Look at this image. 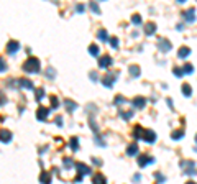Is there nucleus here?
<instances>
[{"label": "nucleus", "instance_id": "f257e3e1", "mask_svg": "<svg viewBox=\"0 0 197 184\" xmlns=\"http://www.w3.org/2000/svg\"><path fill=\"white\" fill-rule=\"evenodd\" d=\"M23 71L25 72H33V74L39 72V61L36 58H28L25 63H23Z\"/></svg>", "mask_w": 197, "mask_h": 184}, {"label": "nucleus", "instance_id": "f03ea898", "mask_svg": "<svg viewBox=\"0 0 197 184\" xmlns=\"http://www.w3.org/2000/svg\"><path fill=\"white\" fill-rule=\"evenodd\" d=\"M151 163H155V158H153V156H148V154H141V156H138V165L141 168L151 165Z\"/></svg>", "mask_w": 197, "mask_h": 184}, {"label": "nucleus", "instance_id": "7ed1b4c3", "mask_svg": "<svg viewBox=\"0 0 197 184\" xmlns=\"http://www.w3.org/2000/svg\"><path fill=\"white\" fill-rule=\"evenodd\" d=\"M141 140H144L146 143H155L156 141V133L153 132V130H146V132L143 133V138Z\"/></svg>", "mask_w": 197, "mask_h": 184}, {"label": "nucleus", "instance_id": "20e7f679", "mask_svg": "<svg viewBox=\"0 0 197 184\" xmlns=\"http://www.w3.org/2000/svg\"><path fill=\"white\" fill-rule=\"evenodd\" d=\"M110 64H112V58H110V56H107V54L102 56V58L99 59V68H102V69H107Z\"/></svg>", "mask_w": 197, "mask_h": 184}, {"label": "nucleus", "instance_id": "39448f33", "mask_svg": "<svg viewBox=\"0 0 197 184\" xmlns=\"http://www.w3.org/2000/svg\"><path fill=\"white\" fill-rule=\"evenodd\" d=\"M76 168H77V171H79V174L84 176V174H90V168L89 166H86L84 163H76ZM79 176V178H81Z\"/></svg>", "mask_w": 197, "mask_h": 184}, {"label": "nucleus", "instance_id": "423d86ee", "mask_svg": "<svg viewBox=\"0 0 197 184\" xmlns=\"http://www.w3.org/2000/svg\"><path fill=\"white\" fill-rule=\"evenodd\" d=\"M158 48H159V51L168 53V51H169L172 46H171V43L168 41V40H159V41H158Z\"/></svg>", "mask_w": 197, "mask_h": 184}, {"label": "nucleus", "instance_id": "0eeeda50", "mask_svg": "<svg viewBox=\"0 0 197 184\" xmlns=\"http://www.w3.org/2000/svg\"><path fill=\"white\" fill-rule=\"evenodd\" d=\"M48 115H49V109H46V107H39L38 112H36V117H38V120H46Z\"/></svg>", "mask_w": 197, "mask_h": 184}, {"label": "nucleus", "instance_id": "6e6552de", "mask_svg": "<svg viewBox=\"0 0 197 184\" xmlns=\"http://www.w3.org/2000/svg\"><path fill=\"white\" fill-rule=\"evenodd\" d=\"M114 82H115V74H110V72H108V74L104 77V85H105V87H112Z\"/></svg>", "mask_w": 197, "mask_h": 184}, {"label": "nucleus", "instance_id": "1a4fd4ad", "mask_svg": "<svg viewBox=\"0 0 197 184\" xmlns=\"http://www.w3.org/2000/svg\"><path fill=\"white\" fill-rule=\"evenodd\" d=\"M17 84L20 85V87H25V89H31V91H33V82H31V81H28V79H18L17 81Z\"/></svg>", "mask_w": 197, "mask_h": 184}, {"label": "nucleus", "instance_id": "9d476101", "mask_svg": "<svg viewBox=\"0 0 197 184\" xmlns=\"http://www.w3.org/2000/svg\"><path fill=\"white\" fill-rule=\"evenodd\" d=\"M18 50H20V44H18L17 41H10L8 46H7V51H8L10 54H15V53H17Z\"/></svg>", "mask_w": 197, "mask_h": 184}, {"label": "nucleus", "instance_id": "9b49d317", "mask_svg": "<svg viewBox=\"0 0 197 184\" xmlns=\"http://www.w3.org/2000/svg\"><path fill=\"white\" fill-rule=\"evenodd\" d=\"M92 182L94 184H107V179H105V176L104 174H95L94 178H92Z\"/></svg>", "mask_w": 197, "mask_h": 184}, {"label": "nucleus", "instance_id": "f8f14e48", "mask_svg": "<svg viewBox=\"0 0 197 184\" xmlns=\"http://www.w3.org/2000/svg\"><path fill=\"white\" fill-rule=\"evenodd\" d=\"M0 140H2L3 143H8L12 140V133L8 132V130H2V132H0Z\"/></svg>", "mask_w": 197, "mask_h": 184}, {"label": "nucleus", "instance_id": "ddd939ff", "mask_svg": "<svg viewBox=\"0 0 197 184\" xmlns=\"http://www.w3.org/2000/svg\"><path fill=\"white\" fill-rule=\"evenodd\" d=\"M144 104H146V99H144V97H135L133 99V105L138 107V109H143Z\"/></svg>", "mask_w": 197, "mask_h": 184}, {"label": "nucleus", "instance_id": "4468645a", "mask_svg": "<svg viewBox=\"0 0 197 184\" xmlns=\"http://www.w3.org/2000/svg\"><path fill=\"white\" fill-rule=\"evenodd\" d=\"M155 31H156V25H155V23H146V26H144V33L150 36V35H155Z\"/></svg>", "mask_w": 197, "mask_h": 184}, {"label": "nucleus", "instance_id": "2eb2a0df", "mask_svg": "<svg viewBox=\"0 0 197 184\" xmlns=\"http://www.w3.org/2000/svg\"><path fill=\"white\" fill-rule=\"evenodd\" d=\"M189 54H191V48H187V46H182V48L178 51V56H179V58H187Z\"/></svg>", "mask_w": 197, "mask_h": 184}, {"label": "nucleus", "instance_id": "dca6fc26", "mask_svg": "<svg viewBox=\"0 0 197 184\" xmlns=\"http://www.w3.org/2000/svg\"><path fill=\"white\" fill-rule=\"evenodd\" d=\"M143 133H144V130L141 128V127H135V130H133V137H135V138L141 140V138H143Z\"/></svg>", "mask_w": 197, "mask_h": 184}, {"label": "nucleus", "instance_id": "f3484780", "mask_svg": "<svg viewBox=\"0 0 197 184\" xmlns=\"http://www.w3.org/2000/svg\"><path fill=\"white\" fill-rule=\"evenodd\" d=\"M194 13H195V10H194V9L187 10L186 13H184V17H186V20H187V22H194V20H195V17H194Z\"/></svg>", "mask_w": 197, "mask_h": 184}, {"label": "nucleus", "instance_id": "a211bd4d", "mask_svg": "<svg viewBox=\"0 0 197 184\" xmlns=\"http://www.w3.org/2000/svg\"><path fill=\"white\" fill-rule=\"evenodd\" d=\"M136 153H138V146L136 145H130L127 148V154H130V156H133V154H136Z\"/></svg>", "mask_w": 197, "mask_h": 184}, {"label": "nucleus", "instance_id": "6ab92c4d", "mask_svg": "<svg viewBox=\"0 0 197 184\" xmlns=\"http://www.w3.org/2000/svg\"><path fill=\"white\" fill-rule=\"evenodd\" d=\"M64 104L67 105V110H69V112H72V110H76V107H77V104H76V102H72V100H69V99H66V100H64Z\"/></svg>", "mask_w": 197, "mask_h": 184}, {"label": "nucleus", "instance_id": "aec40b11", "mask_svg": "<svg viewBox=\"0 0 197 184\" xmlns=\"http://www.w3.org/2000/svg\"><path fill=\"white\" fill-rule=\"evenodd\" d=\"M39 181H41L43 184H49L51 178H49V173H43L41 176H39Z\"/></svg>", "mask_w": 197, "mask_h": 184}, {"label": "nucleus", "instance_id": "412c9836", "mask_svg": "<svg viewBox=\"0 0 197 184\" xmlns=\"http://www.w3.org/2000/svg\"><path fill=\"white\" fill-rule=\"evenodd\" d=\"M182 94H184L186 97H189V95L192 94V87H191L189 84H184V85H182Z\"/></svg>", "mask_w": 197, "mask_h": 184}, {"label": "nucleus", "instance_id": "4be33fe9", "mask_svg": "<svg viewBox=\"0 0 197 184\" xmlns=\"http://www.w3.org/2000/svg\"><path fill=\"white\" fill-rule=\"evenodd\" d=\"M186 72V74H192L194 72V66L192 64H184V69H182V74Z\"/></svg>", "mask_w": 197, "mask_h": 184}, {"label": "nucleus", "instance_id": "5701e85b", "mask_svg": "<svg viewBox=\"0 0 197 184\" xmlns=\"http://www.w3.org/2000/svg\"><path fill=\"white\" fill-rule=\"evenodd\" d=\"M130 74L133 77H138L140 76V68L138 66H130Z\"/></svg>", "mask_w": 197, "mask_h": 184}, {"label": "nucleus", "instance_id": "b1692460", "mask_svg": "<svg viewBox=\"0 0 197 184\" xmlns=\"http://www.w3.org/2000/svg\"><path fill=\"white\" fill-rule=\"evenodd\" d=\"M89 53L92 56H99V46H95V44H92V46L89 48Z\"/></svg>", "mask_w": 197, "mask_h": 184}, {"label": "nucleus", "instance_id": "393cba45", "mask_svg": "<svg viewBox=\"0 0 197 184\" xmlns=\"http://www.w3.org/2000/svg\"><path fill=\"white\" fill-rule=\"evenodd\" d=\"M99 38L102 40V41H107V38H108L107 31H105V30H100V31H99Z\"/></svg>", "mask_w": 197, "mask_h": 184}, {"label": "nucleus", "instance_id": "a878e982", "mask_svg": "<svg viewBox=\"0 0 197 184\" xmlns=\"http://www.w3.org/2000/svg\"><path fill=\"white\" fill-rule=\"evenodd\" d=\"M131 22H133L135 25H141V17H140V15H133V17H131Z\"/></svg>", "mask_w": 197, "mask_h": 184}, {"label": "nucleus", "instance_id": "bb28decb", "mask_svg": "<svg viewBox=\"0 0 197 184\" xmlns=\"http://www.w3.org/2000/svg\"><path fill=\"white\" fill-rule=\"evenodd\" d=\"M172 137V140H179V138H182V130H179V132H174L171 135Z\"/></svg>", "mask_w": 197, "mask_h": 184}, {"label": "nucleus", "instance_id": "cd10ccee", "mask_svg": "<svg viewBox=\"0 0 197 184\" xmlns=\"http://www.w3.org/2000/svg\"><path fill=\"white\" fill-rule=\"evenodd\" d=\"M108 41H110V44H112V48H114V50L118 48V40H117V38H110Z\"/></svg>", "mask_w": 197, "mask_h": 184}, {"label": "nucleus", "instance_id": "c85d7f7f", "mask_svg": "<svg viewBox=\"0 0 197 184\" xmlns=\"http://www.w3.org/2000/svg\"><path fill=\"white\" fill-rule=\"evenodd\" d=\"M90 9L94 10V12H95V13H97V15L100 13V9H99V5H97V3H95V2H90Z\"/></svg>", "mask_w": 197, "mask_h": 184}, {"label": "nucleus", "instance_id": "c756f323", "mask_svg": "<svg viewBox=\"0 0 197 184\" xmlns=\"http://www.w3.org/2000/svg\"><path fill=\"white\" fill-rule=\"evenodd\" d=\"M71 148L74 150V151L79 148V146H77V138H72V140H71Z\"/></svg>", "mask_w": 197, "mask_h": 184}, {"label": "nucleus", "instance_id": "7c9ffc66", "mask_svg": "<svg viewBox=\"0 0 197 184\" xmlns=\"http://www.w3.org/2000/svg\"><path fill=\"white\" fill-rule=\"evenodd\" d=\"M72 165H74V163H71L69 158H64V166H66V168H71Z\"/></svg>", "mask_w": 197, "mask_h": 184}, {"label": "nucleus", "instance_id": "2f4dec72", "mask_svg": "<svg viewBox=\"0 0 197 184\" xmlns=\"http://www.w3.org/2000/svg\"><path fill=\"white\" fill-rule=\"evenodd\" d=\"M43 94H45V92H43V89H38V94H36V99H38V100H41V99H43Z\"/></svg>", "mask_w": 197, "mask_h": 184}, {"label": "nucleus", "instance_id": "473e14b6", "mask_svg": "<svg viewBox=\"0 0 197 184\" xmlns=\"http://www.w3.org/2000/svg\"><path fill=\"white\" fill-rule=\"evenodd\" d=\"M51 105H53V109L58 107V99L56 97H51Z\"/></svg>", "mask_w": 197, "mask_h": 184}, {"label": "nucleus", "instance_id": "72a5a7b5", "mask_svg": "<svg viewBox=\"0 0 197 184\" xmlns=\"http://www.w3.org/2000/svg\"><path fill=\"white\" fill-rule=\"evenodd\" d=\"M5 68H7V66H5V61H3L2 58H0V72H2V71H5Z\"/></svg>", "mask_w": 197, "mask_h": 184}, {"label": "nucleus", "instance_id": "f704fd0d", "mask_svg": "<svg viewBox=\"0 0 197 184\" xmlns=\"http://www.w3.org/2000/svg\"><path fill=\"white\" fill-rule=\"evenodd\" d=\"M131 115H133V112H122V117L123 118H130Z\"/></svg>", "mask_w": 197, "mask_h": 184}, {"label": "nucleus", "instance_id": "c9c22d12", "mask_svg": "<svg viewBox=\"0 0 197 184\" xmlns=\"http://www.w3.org/2000/svg\"><path fill=\"white\" fill-rule=\"evenodd\" d=\"M174 76L181 77V76H182V69H178V68H176V69H174Z\"/></svg>", "mask_w": 197, "mask_h": 184}, {"label": "nucleus", "instance_id": "e433bc0d", "mask_svg": "<svg viewBox=\"0 0 197 184\" xmlns=\"http://www.w3.org/2000/svg\"><path fill=\"white\" fill-rule=\"evenodd\" d=\"M48 77H49V79L54 77V69H48Z\"/></svg>", "mask_w": 197, "mask_h": 184}, {"label": "nucleus", "instance_id": "4c0bfd02", "mask_svg": "<svg viewBox=\"0 0 197 184\" xmlns=\"http://www.w3.org/2000/svg\"><path fill=\"white\" fill-rule=\"evenodd\" d=\"M5 102H7V99L3 97V94H0V105H3Z\"/></svg>", "mask_w": 197, "mask_h": 184}, {"label": "nucleus", "instance_id": "58836bf2", "mask_svg": "<svg viewBox=\"0 0 197 184\" xmlns=\"http://www.w3.org/2000/svg\"><path fill=\"white\" fill-rule=\"evenodd\" d=\"M120 102H125V99H123V97H117V99H115V104H120Z\"/></svg>", "mask_w": 197, "mask_h": 184}, {"label": "nucleus", "instance_id": "ea45409f", "mask_svg": "<svg viewBox=\"0 0 197 184\" xmlns=\"http://www.w3.org/2000/svg\"><path fill=\"white\" fill-rule=\"evenodd\" d=\"M56 123L61 127V125H63V118H61V117H58V118H56Z\"/></svg>", "mask_w": 197, "mask_h": 184}, {"label": "nucleus", "instance_id": "a19ab883", "mask_svg": "<svg viewBox=\"0 0 197 184\" xmlns=\"http://www.w3.org/2000/svg\"><path fill=\"white\" fill-rule=\"evenodd\" d=\"M94 163H95V165H99V166L102 165V161H100V159H97V158H94Z\"/></svg>", "mask_w": 197, "mask_h": 184}, {"label": "nucleus", "instance_id": "79ce46f5", "mask_svg": "<svg viewBox=\"0 0 197 184\" xmlns=\"http://www.w3.org/2000/svg\"><path fill=\"white\" fill-rule=\"evenodd\" d=\"M84 10V5H77V12H82Z\"/></svg>", "mask_w": 197, "mask_h": 184}, {"label": "nucleus", "instance_id": "37998d69", "mask_svg": "<svg viewBox=\"0 0 197 184\" xmlns=\"http://www.w3.org/2000/svg\"><path fill=\"white\" fill-rule=\"evenodd\" d=\"M186 184H195V182H192V181H189V182H186Z\"/></svg>", "mask_w": 197, "mask_h": 184}, {"label": "nucleus", "instance_id": "c03bdc74", "mask_svg": "<svg viewBox=\"0 0 197 184\" xmlns=\"http://www.w3.org/2000/svg\"><path fill=\"white\" fill-rule=\"evenodd\" d=\"M195 141H197V135H195Z\"/></svg>", "mask_w": 197, "mask_h": 184}]
</instances>
